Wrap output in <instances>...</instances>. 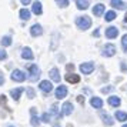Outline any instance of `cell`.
<instances>
[{"instance_id":"6da1fadb","label":"cell","mask_w":127,"mask_h":127,"mask_svg":"<svg viewBox=\"0 0 127 127\" xmlns=\"http://www.w3.org/2000/svg\"><path fill=\"white\" fill-rule=\"evenodd\" d=\"M76 26L80 30H87L90 26H92V19L89 16H79L76 19Z\"/></svg>"},{"instance_id":"7a4b0ae2","label":"cell","mask_w":127,"mask_h":127,"mask_svg":"<svg viewBox=\"0 0 127 127\" xmlns=\"http://www.w3.org/2000/svg\"><path fill=\"white\" fill-rule=\"evenodd\" d=\"M29 73H30V80L32 81H37L40 77V69L36 64H30L29 66Z\"/></svg>"},{"instance_id":"3957f363","label":"cell","mask_w":127,"mask_h":127,"mask_svg":"<svg viewBox=\"0 0 127 127\" xmlns=\"http://www.w3.org/2000/svg\"><path fill=\"white\" fill-rule=\"evenodd\" d=\"M12 80L14 81H24L26 80V73H24L23 70H20V69H16V70H13L12 71Z\"/></svg>"},{"instance_id":"277c9868","label":"cell","mask_w":127,"mask_h":127,"mask_svg":"<svg viewBox=\"0 0 127 127\" xmlns=\"http://www.w3.org/2000/svg\"><path fill=\"white\" fill-rule=\"evenodd\" d=\"M116 54V46L114 44H111V43H109V44H106L103 49V56L104 57H111V56H114Z\"/></svg>"},{"instance_id":"5b68a950","label":"cell","mask_w":127,"mask_h":127,"mask_svg":"<svg viewBox=\"0 0 127 127\" xmlns=\"http://www.w3.org/2000/svg\"><path fill=\"white\" fill-rule=\"evenodd\" d=\"M93 70H94V64H93L92 62L80 64V71L83 74H90V73H93Z\"/></svg>"},{"instance_id":"8992f818","label":"cell","mask_w":127,"mask_h":127,"mask_svg":"<svg viewBox=\"0 0 127 127\" xmlns=\"http://www.w3.org/2000/svg\"><path fill=\"white\" fill-rule=\"evenodd\" d=\"M39 87H40V90H41L43 93H50V92L53 90V84H52V81H49V80H43V81H40Z\"/></svg>"},{"instance_id":"52a82bcc","label":"cell","mask_w":127,"mask_h":127,"mask_svg":"<svg viewBox=\"0 0 127 127\" xmlns=\"http://www.w3.org/2000/svg\"><path fill=\"white\" fill-rule=\"evenodd\" d=\"M119 36V29L114 27V26H111V27H107L106 29V37L107 39H116Z\"/></svg>"},{"instance_id":"ba28073f","label":"cell","mask_w":127,"mask_h":127,"mask_svg":"<svg viewBox=\"0 0 127 127\" xmlns=\"http://www.w3.org/2000/svg\"><path fill=\"white\" fill-rule=\"evenodd\" d=\"M73 113V104L69 103V101H66V103L62 106V114L63 116H69Z\"/></svg>"},{"instance_id":"9c48e42d","label":"cell","mask_w":127,"mask_h":127,"mask_svg":"<svg viewBox=\"0 0 127 127\" xmlns=\"http://www.w3.org/2000/svg\"><path fill=\"white\" fill-rule=\"evenodd\" d=\"M54 94H56V97H57V98L66 97V96H67V87H66V86H59L57 89H56Z\"/></svg>"},{"instance_id":"30bf717a","label":"cell","mask_w":127,"mask_h":127,"mask_svg":"<svg viewBox=\"0 0 127 127\" xmlns=\"http://www.w3.org/2000/svg\"><path fill=\"white\" fill-rule=\"evenodd\" d=\"M104 9H106V7H104L103 3H97L96 6L93 7V14H94V16H97V17H100V16L104 13Z\"/></svg>"},{"instance_id":"8fae6325","label":"cell","mask_w":127,"mask_h":127,"mask_svg":"<svg viewBox=\"0 0 127 127\" xmlns=\"http://www.w3.org/2000/svg\"><path fill=\"white\" fill-rule=\"evenodd\" d=\"M30 34L33 36V37H37V36H41L43 34V27H41L40 24H34L32 29H30Z\"/></svg>"},{"instance_id":"7c38bea8","label":"cell","mask_w":127,"mask_h":127,"mask_svg":"<svg viewBox=\"0 0 127 127\" xmlns=\"http://www.w3.org/2000/svg\"><path fill=\"white\" fill-rule=\"evenodd\" d=\"M66 81H67V83H71V84H77V83L80 81V76L74 74V73L66 74Z\"/></svg>"},{"instance_id":"4fadbf2b","label":"cell","mask_w":127,"mask_h":127,"mask_svg":"<svg viewBox=\"0 0 127 127\" xmlns=\"http://www.w3.org/2000/svg\"><path fill=\"white\" fill-rule=\"evenodd\" d=\"M22 57L24 60H32L33 59V52H32L30 47H24L23 50H22Z\"/></svg>"},{"instance_id":"5bb4252c","label":"cell","mask_w":127,"mask_h":127,"mask_svg":"<svg viewBox=\"0 0 127 127\" xmlns=\"http://www.w3.org/2000/svg\"><path fill=\"white\" fill-rule=\"evenodd\" d=\"M90 104H92L94 109H101V107H103V100L100 97H93L92 100H90Z\"/></svg>"},{"instance_id":"9a60e30c","label":"cell","mask_w":127,"mask_h":127,"mask_svg":"<svg viewBox=\"0 0 127 127\" xmlns=\"http://www.w3.org/2000/svg\"><path fill=\"white\" fill-rule=\"evenodd\" d=\"M109 104L113 106V107H119V106L121 104L120 97H117V96H110L109 97Z\"/></svg>"},{"instance_id":"2e32d148","label":"cell","mask_w":127,"mask_h":127,"mask_svg":"<svg viewBox=\"0 0 127 127\" xmlns=\"http://www.w3.org/2000/svg\"><path fill=\"white\" fill-rule=\"evenodd\" d=\"M100 116H101V119H103V121H104V124H107V126H113V123H114V120L110 117L107 113H104V111H101L100 113Z\"/></svg>"},{"instance_id":"e0dca14e","label":"cell","mask_w":127,"mask_h":127,"mask_svg":"<svg viewBox=\"0 0 127 127\" xmlns=\"http://www.w3.org/2000/svg\"><path fill=\"white\" fill-rule=\"evenodd\" d=\"M110 4L116 9H127V3L126 1H119V0H111Z\"/></svg>"},{"instance_id":"ac0fdd59","label":"cell","mask_w":127,"mask_h":127,"mask_svg":"<svg viewBox=\"0 0 127 127\" xmlns=\"http://www.w3.org/2000/svg\"><path fill=\"white\" fill-rule=\"evenodd\" d=\"M49 76H50V79H52L53 81H56V83L60 81V76H59V70L57 69H52L50 73H49Z\"/></svg>"},{"instance_id":"d6986e66","label":"cell","mask_w":127,"mask_h":127,"mask_svg":"<svg viewBox=\"0 0 127 127\" xmlns=\"http://www.w3.org/2000/svg\"><path fill=\"white\" fill-rule=\"evenodd\" d=\"M22 93H23V89L22 87H17V89H13L12 92H10V94H12V97L14 100H19L20 96H22Z\"/></svg>"},{"instance_id":"ffe728a7","label":"cell","mask_w":127,"mask_h":127,"mask_svg":"<svg viewBox=\"0 0 127 127\" xmlns=\"http://www.w3.org/2000/svg\"><path fill=\"white\" fill-rule=\"evenodd\" d=\"M32 9H33V13H34V14H41V12H43L40 1H34V3L32 4Z\"/></svg>"},{"instance_id":"44dd1931","label":"cell","mask_w":127,"mask_h":127,"mask_svg":"<svg viewBox=\"0 0 127 127\" xmlns=\"http://www.w3.org/2000/svg\"><path fill=\"white\" fill-rule=\"evenodd\" d=\"M19 17L22 19V20H29L30 19V12L26 10V9H22V10L19 12Z\"/></svg>"},{"instance_id":"7402d4cb","label":"cell","mask_w":127,"mask_h":127,"mask_svg":"<svg viewBox=\"0 0 127 127\" xmlns=\"http://www.w3.org/2000/svg\"><path fill=\"white\" fill-rule=\"evenodd\" d=\"M89 1H83V0H77L76 1V6H77V9H80V10H86L87 7H89Z\"/></svg>"},{"instance_id":"603a6c76","label":"cell","mask_w":127,"mask_h":127,"mask_svg":"<svg viewBox=\"0 0 127 127\" xmlns=\"http://www.w3.org/2000/svg\"><path fill=\"white\" fill-rule=\"evenodd\" d=\"M116 119L119 121H126L127 120V113L126 111H116Z\"/></svg>"},{"instance_id":"cb8c5ba5","label":"cell","mask_w":127,"mask_h":127,"mask_svg":"<svg viewBox=\"0 0 127 127\" xmlns=\"http://www.w3.org/2000/svg\"><path fill=\"white\" fill-rule=\"evenodd\" d=\"M116 17H117V16H116V12L110 10V12L106 13V17H104V19H106V22H113Z\"/></svg>"},{"instance_id":"d4e9b609","label":"cell","mask_w":127,"mask_h":127,"mask_svg":"<svg viewBox=\"0 0 127 127\" xmlns=\"http://www.w3.org/2000/svg\"><path fill=\"white\" fill-rule=\"evenodd\" d=\"M0 43H1V46H4V47L10 46V44H12V37H10V36H4Z\"/></svg>"},{"instance_id":"484cf974","label":"cell","mask_w":127,"mask_h":127,"mask_svg":"<svg viewBox=\"0 0 127 127\" xmlns=\"http://www.w3.org/2000/svg\"><path fill=\"white\" fill-rule=\"evenodd\" d=\"M30 123H32V124H33L34 127H37L39 124H40V119H39V117H37L36 114H32V119H30Z\"/></svg>"},{"instance_id":"4316f807","label":"cell","mask_w":127,"mask_h":127,"mask_svg":"<svg viewBox=\"0 0 127 127\" xmlns=\"http://www.w3.org/2000/svg\"><path fill=\"white\" fill-rule=\"evenodd\" d=\"M121 46H123V50L127 52V34L123 36V39H121Z\"/></svg>"},{"instance_id":"83f0119b","label":"cell","mask_w":127,"mask_h":127,"mask_svg":"<svg viewBox=\"0 0 127 127\" xmlns=\"http://www.w3.org/2000/svg\"><path fill=\"white\" fill-rule=\"evenodd\" d=\"M56 4H59L60 7H67L69 6V1H67V0H57Z\"/></svg>"},{"instance_id":"f1b7e54d","label":"cell","mask_w":127,"mask_h":127,"mask_svg":"<svg viewBox=\"0 0 127 127\" xmlns=\"http://www.w3.org/2000/svg\"><path fill=\"white\" fill-rule=\"evenodd\" d=\"M27 96H29V98H34L36 97V92L33 90V89H27Z\"/></svg>"},{"instance_id":"f546056e","label":"cell","mask_w":127,"mask_h":127,"mask_svg":"<svg viewBox=\"0 0 127 127\" xmlns=\"http://www.w3.org/2000/svg\"><path fill=\"white\" fill-rule=\"evenodd\" d=\"M41 120L44 121V123H49V121H50V114H47V113L41 114Z\"/></svg>"},{"instance_id":"4dcf8cb0","label":"cell","mask_w":127,"mask_h":127,"mask_svg":"<svg viewBox=\"0 0 127 127\" xmlns=\"http://www.w3.org/2000/svg\"><path fill=\"white\" fill-rule=\"evenodd\" d=\"M0 106L6 107V96H4V94H1V96H0Z\"/></svg>"},{"instance_id":"1f68e13d","label":"cell","mask_w":127,"mask_h":127,"mask_svg":"<svg viewBox=\"0 0 127 127\" xmlns=\"http://www.w3.org/2000/svg\"><path fill=\"white\" fill-rule=\"evenodd\" d=\"M6 57H7V53L1 49V50H0V60H4Z\"/></svg>"},{"instance_id":"d6a6232c","label":"cell","mask_w":127,"mask_h":127,"mask_svg":"<svg viewBox=\"0 0 127 127\" xmlns=\"http://www.w3.org/2000/svg\"><path fill=\"white\" fill-rule=\"evenodd\" d=\"M113 90V86H109V87H103L101 89V93H109V92H111Z\"/></svg>"},{"instance_id":"836d02e7","label":"cell","mask_w":127,"mask_h":127,"mask_svg":"<svg viewBox=\"0 0 127 127\" xmlns=\"http://www.w3.org/2000/svg\"><path fill=\"white\" fill-rule=\"evenodd\" d=\"M3 83H4V77L1 76V73H0V86H3Z\"/></svg>"},{"instance_id":"e575fe53","label":"cell","mask_w":127,"mask_h":127,"mask_svg":"<svg viewBox=\"0 0 127 127\" xmlns=\"http://www.w3.org/2000/svg\"><path fill=\"white\" fill-rule=\"evenodd\" d=\"M77 100H79V101H80L81 104L84 103V98H83V96H79V97H77Z\"/></svg>"},{"instance_id":"d590c367","label":"cell","mask_w":127,"mask_h":127,"mask_svg":"<svg viewBox=\"0 0 127 127\" xmlns=\"http://www.w3.org/2000/svg\"><path fill=\"white\" fill-rule=\"evenodd\" d=\"M73 69H74V66H73V64H67V70H70V71H71Z\"/></svg>"},{"instance_id":"8d00e7d4","label":"cell","mask_w":127,"mask_h":127,"mask_svg":"<svg viewBox=\"0 0 127 127\" xmlns=\"http://www.w3.org/2000/svg\"><path fill=\"white\" fill-rule=\"evenodd\" d=\"M93 36H94V37H97V36H100V30H96V32L93 33Z\"/></svg>"},{"instance_id":"74e56055","label":"cell","mask_w":127,"mask_h":127,"mask_svg":"<svg viewBox=\"0 0 127 127\" xmlns=\"http://www.w3.org/2000/svg\"><path fill=\"white\" fill-rule=\"evenodd\" d=\"M124 20H126V22H127V13H126V17H124Z\"/></svg>"},{"instance_id":"f35d334b","label":"cell","mask_w":127,"mask_h":127,"mask_svg":"<svg viewBox=\"0 0 127 127\" xmlns=\"http://www.w3.org/2000/svg\"><path fill=\"white\" fill-rule=\"evenodd\" d=\"M123 127H127V124H124V126H123Z\"/></svg>"},{"instance_id":"ab89813d","label":"cell","mask_w":127,"mask_h":127,"mask_svg":"<svg viewBox=\"0 0 127 127\" xmlns=\"http://www.w3.org/2000/svg\"><path fill=\"white\" fill-rule=\"evenodd\" d=\"M9 127H14V126H9Z\"/></svg>"},{"instance_id":"60d3db41","label":"cell","mask_w":127,"mask_h":127,"mask_svg":"<svg viewBox=\"0 0 127 127\" xmlns=\"http://www.w3.org/2000/svg\"><path fill=\"white\" fill-rule=\"evenodd\" d=\"M54 127H60V126H54Z\"/></svg>"}]
</instances>
